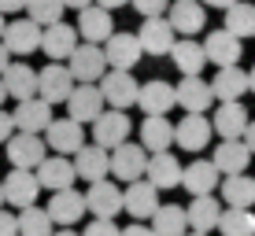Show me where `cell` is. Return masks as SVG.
I'll return each instance as SVG.
<instances>
[{
    "label": "cell",
    "mask_w": 255,
    "mask_h": 236,
    "mask_svg": "<svg viewBox=\"0 0 255 236\" xmlns=\"http://www.w3.org/2000/svg\"><path fill=\"white\" fill-rule=\"evenodd\" d=\"M248 89L255 92V67H252V71H248Z\"/></svg>",
    "instance_id": "db71d44e"
},
{
    "label": "cell",
    "mask_w": 255,
    "mask_h": 236,
    "mask_svg": "<svg viewBox=\"0 0 255 236\" xmlns=\"http://www.w3.org/2000/svg\"><path fill=\"white\" fill-rule=\"evenodd\" d=\"M211 126H215V133L222 137V141H241L244 129H248V111L241 107V100L218 103V111H215V118H211Z\"/></svg>",
    "instance_id": "83f0119b"
},
{
    "label": "cell",
    "mask_w": 255,
    "mask_h": 236,
    "mask_svg": "<svg viewBox=\"0 0 255 236\" xmlns=\"http://www.w3.org/2000/svg\"><path fill=\"white\" fill-rule=\"evenodd\" d=\"M74 74H70V67L67 63H56L52 59L48 67H41V74H37V96L45 103H67V96H70V89H74Z\"/></svg>",
    "instance_id": "7a4b0ae2"
},
{
    "label": "cell",
    "mask_w": 255,
    "mask_h": 236,
    "mask_svg": "<svg viewBox=\"0 0 255 236\" xmlns=\"http://www.w3.org/2000/svg\"><path fill=\"white\" fill-rule=\"evenodd\" d=\"M48 155V144L41 141V133H19L15 129L11 141H7V162L15 170H37Z\"/></svg>",
    "instance_id": "3957f363"
},
{
    "label": "cell",
    "mask_w": 255,
    "mask_h": 236,
    "mask_svg": "<svg viewBox=\"0 0 255 236\" xmlns=\"http://www.w3.org/2000/svg\"><path fill=\"white\" fill-rule=\"evenodd\" d=\"M185 236H207V233H196V229H192V233H185Z\"/></svg>",
    "instance_id": "680465c9"
},
{
    "label": "cell",
    "mask_w": 255,
    "mask_h": 236,
    "mask_svg": "<svg viewBox=\"0 0 255 236\" xmlns=\"http://www.w3.org/2000/svg\"><path fill=\"white\" fill-rule=\"evenodd\" d=\"M67 67H70V74H74V81H100V78L108 74L104 45H89V41H82V45L70 52Z\"/></svg>",
    "instance_id": "52a82bcc"
},
{
    "label": "cell",
    "mask_w": 255,
    "mask_h": 236,
    "mask_svg": "<svg viewBox=\"0 0 255 236\" xmlns=\"http://www.w3.org/2000/svg\"><path fill=\"white\" fill-rule=\"evenodd\" d=\"M11 133H15V118L7 115L4 107H0V144H7V141H11Z\"/></svg>",
    "instance_id": "ee69618b"
},
{
    "label": "cell",
    "mask_w": 255,
    "mask_h": 236,
    "mask_svg": "<svg viewBox=\"0 0 255 236\" xmlns=\"http://www.w3.org/2000/svg\"><path fill=\"white\" fill-rule=\"evenodd\" d=\"M4 100H7V89H4V81H0V107H4Z\"/></svg>",
    "instance_id": "11a10c76"
},
{
    "label": "cell",
    "mask_w": 255,
    "mask_h": 236,
    "mask_svg": "<svg viewBox=\"0 0 255 236\" xmlns=\"http://www.w3.org/2000/svg\"><path fill=\"white\" fill-rule=\"evenodd\" d=\"M78 37L82 41H89V45H104V41L115 33V19H111V11L108 7H100V4H89V7H82L78 11Z\"/></svg>",
    "instance_id": "9a60e30c"
},
{
    "label": "cell",
    "mask_w": 255,
    "mask_h": 236,
    "mask_svg": "<svg viewBox=\"0 0 255 236\" xmlns=\"http://www.w3.org/2000/svg\"><path fill=\"white\" fill-rule=\"evenodd\" d=\"M0 236H19V218L0 207Z\"/></svg>",
    "instance_id": "7bdbcfd3"
},
{
    "label": "cell",
    "mask_w": 255,
    "mask_h": 236,
    "mask_svg": "<svg viewBox=\"0 0 255 236\" xmlns=\"http://www.w3.org/2000/svg\"><path fill=\"white\" fill-rule=\"evenodd\" d=\"M126 141H129V115L126 111H115V107H104L100 118L93 122V144L111 152V148H119Z\"/></svg>",
    "instance_id": "4fadbf2b"
},
{
    "label": "cell",
    "mask_w": 255,
    "mask_h": 236,
    "mask_svg": "<svg viewBox=\"0 0 255 236\" xmlns=\"http://www.w3.org/2000/svg\"><path fill=\"white\" fill-rule=\"evenodd\" d=\"M211 162L218 166V173H248V162H252V148L244 144V137L241 141H222L215 148V155H211Z\"/></svg>",
    "instance_id": "f1b7e54d"
},
{
    "label": "cell",
    "mask_w": 255,
    "mask_h": 236,
    "mask_svg": "<svg viewBox=\"0 0 255 236\" xmlns=\"http://www.w3.org/2000/svg\"><path fill=\"white\" fill-rule=\"evenodd\" d=\"M33 173H37L41 188H48V192L74 188V181H78V170H74V159H70V155H45V162Z\"/></svg>",
    "instance_id": "d6986e66"
},
{
    "label": "cell",
    "mask_w": 255,
    "mask_h": 236,
    "mask_svg": "<svg viewBox=\"0 0 255 236\" xmlns=\"http://www.w3.org/2000/svg\"><path fill=\"white\" fill-rule=\"evenodd\" d=\"M244 144H248L252 155H255V122H248V129H244Z\"/></svg>",
    "instance_id": "7dc6e473"
},
{
    "label": "cell",
    "mask_w": 255,
    "mask_h": 236,
    "mask_svg": "<svg viewBox=\"0 0 255 236\" xmlns=\"http://www.w3.org/2000/svg\"><path fill=\"white\" fill-rule=\"evenodd\" d=\"M37 196H41V181H37V173L33 170H15L11 166V173L4 177V203H11V207H33L37 203Z\"/></svg>",
    "instance_id": "2e32d148"
},
{
    "label": "cell",
    "mask_w": 255,
    "mask_h": 236,
    "mask_svg": "<svg viewBox=\"0 0 255 236\" xmlns=\"http://www.w3.org/2000/svg\"><path fill=\"white\" fill-rule=\"evenodd\" d=\"M122 236H155V229H148L144 222H133V225H126V229H122Z\"/></svg>",
    "instance_id": "f6af8a7d"
},
{
    "label": "cell",
    "mask_w": 255,
    "mask_h": 236,
    "mask_svg": "<svg viewBox=\"0 0 255 236\" xmlns=\"http://www.w3.org/2000/svg\"><path fill=\"white\" fill-rule=\"evenodd\" d=\"M67 7H74V11H82V7H89V4H96V0H63Z\"/></svg>",
    "instance_id": "816d5d0a"
},
{
    "label": "cell",
    "mask_w": 255,
    "mask_h": 236,
    "mask_svg": "<svg viewBox=\"0 0 255 236\" xmlns=\"http://www.w3.org/2000/svg\"><path fill=\"white\" fill-rule=\"evenodd\" d=\"M189 211V229L196 233H211L218 229V218H222V207H218L215 196H192V203L185 207Z\"/></svg>",
    "instance_id": "836d02e7"
},
{
    "label": "cell",
    "mask_w": 255,
    "mask_h": 236,
    "mask_svg": "<svg viewBox=\"0 0 255 236\" xmlns=\"http://www.w3.org/2000/svg\"><path fill=\"white\" fill-rule=\"evenodd\" d=\"M41 26L30 19V15H26V19H11L4 26V48L11 52V56H30V52H37L41 48Z\"/></svg>",
    "instance_id": "5bb4252c"
},
{
    "label": "cell",
    "mask_w": 255,
    "mask_h": 236,
    "mask_svg": "<svg viewBox=\"0 0 255 236\" xmlns=\"http://www.w3.org/2000/svg\"><path fill=\"white\" fill-rule=\"evenodd\" d=\"M137 41H140V48H144V56H170L178 33H174V26H170L166 15H152V19L140 22Z\"/></svg>",
    "instance_id": "ba28073f"
},
{
    "label": "cell",
    "mask_w": 255,
    "mask_h": 236,
    "mask_svg": "<svg viewBox=\"0 0 255 236\" xmlns=\"http://www.w3.org/2000/svg\"><path fill=\"white\" fill-rule=\"evenodd\" d=\"M0 81H4V89L15 103L37 96V71H33L30 63H7V71L0 74Z\"/></svg>",
    "instance_id": "4dcf8cb0"
},
{
    "label": "cell",
    "mask_w": 255,
    "mask_h": 236,
    "mask_svg": "<svg viewBox=\"0 0 255 236\" xmlns=\"http://www.w3.org/2000/svg\"><path fill=\"white\" fill-rule=\"evenodd\" d=\"M222 30H230L233 37H255V4L248 0H237L233 7H226V26Z\"/></svg>",
    "instance_id": "74e56055"
},
{
    "label": "cell",
    "mask_w": 255,
    "mask_h": 236,
    "mask_svg": "<svg viewBox=\"0 0 255 236\" xmlns=\"http://www.w3.org/2000/svg\"><path fill=\"white\" fill-rule=\"evenodd\" d=\"M104 107H108V103H104V92H100L96 81H78L67 96V115L74 122H82V126L85 122H96Z\"/></svg>",
    "instance_id": "277c9868"
},
{
    "label": "cell",
    "mask_w": 255,
    "mask_h": 236,
    "mask_svg": "<svg viewBox=\"0 0 255 236\" xmlns=\"http://www.w3.org/2000/svg\"><path fill=\"white\" fill-rule=\"evenodd\" d=\"M140 144L148 148V155L170 152V144H174V126L166 122V115H148L144 122H140Z\"/></svg>",
    "instance_id": "1f68e13d"
},
{
    "label": "cell",
    "mask_w": 255,
    "mask_h": 236,
    "mask_svg": "<svg viewBox=\"0 0 255 236\" xmlns=\"http://www.w3.org/2000/svg\"><path fill=\"white\" fill-rule=\"evenodd\" d=\"M137 107L144 111V115H170V111L178 107V92H174L170 81H163V78H152V81L140 85Z\"/></svg>",
    "instance_id": "ac0fdd59"
},
{
    "label": "cell",
    "mask_w": 255,
    "mask_h": 236,
    "mask_svg": "<svg viewBox=\"0 0 255 236\" xmlns=\"http://www.w3.org/2000/svg\"><path fill=\"white\" fill-rule=\"evenodd\" d=\"M100 92H104V103L115 111H129L137 103V92H140V81L133 78V71H108L100 78Z\"/></svg>",
    "instance_id": "6da1fadb"
},
{
    "label": "cell",
    "mask_w": 255,
    "mask_h": 236,
    "mask_svg": "<svg viewBox=\"0 0 255 236\" xmlns=\"http://www.w3.org/2000/svg\"><path fill=\"white\" fill-rule=\"evenodd\" d=\"M7 63H11V52H7V48H4V41H0V74L7 71Z\"/></svg>",
    "instance_id": "681fc988"
},
{
    "label": "cell",
    "mask_w": 255,
    "mask_h": 236,
    "mask_svg": "<svg viewBox=\"0 0 255 236\" xmlns=\"http://www.w3.org/2000/svg\"><path fill=\"white\" fill-rule=\"evenodd\" d=\"M204 52H207V63L215 67H237V59H241V37H233L230 30H211L207 41H204Z\"/></svg>",
    "instance_id": "484cf974"
},
{
    "label": "cell",
    "mask_w": 255,
    "mask_h": 236,
    "mask_svg": "<svg viewBox=\"0 0 255 236\" xmlns=\"http://www.w3.org/2000/svg\"><path fill=\"white\" fill-rule=\"evenodd\" d=\"M170 59H174V67H178L181 74H200V71L207 67L204 45H200V41H192V37H178V41H174Z\"/></svg>",
    "instance_id": "d6a6232c"
},
{
    "label": "cell",
    "mask_w": 255,
    "mask_h": 236,
    "mask_svg": "<svg viewBox=\"0 0 255 236\" xmlns=\"http://www.w3.org/2000/svg\"><path fill=\"white\" fill-rule=\"evenodd\" d=\"M78 45H82V37H78V30L70 22H52L45 26V33H41V52H45L48 59H56V63H63V59H70V52H74Z\"/></svg>",
    "instance_id": "e0dca14e"
},
{
    "label": "cell",
    "mask_w": 255,
    "mask_h": 236,
    "mask_svg": "<svg viewBox=\"0 0 255 236\" xmlns=\"http://www.w3.org/2000/svg\"><path fill=\"white\" fill-rule=\"evenodd\" d=\"M122 211H126L129 218H137V222L152 218L155 211H159V188H155L148 177L129 181V185L122 188Z\"/></svg>",
    "instance_id": "5b68a950"
},
{
    "label": "cell",
    "mask_w": 255,
    "mask_h": 236,
    "mask_svg": "<svg viewBox=\"0 0 255 236\" xmlns=\"http://www.w3.org/2000/svg\"><path fill=\"white\" fill-rule=\"evenodd\" d=\"M144 170H148V148L144 144H119V148H111V177H119V181H137V177H144Z\"/></svg>",
    "instance_id": "8fae6325"
},
{
    "label": "cell",
    "mask_w": 255,
    "mask_h": 236,
    "mask_svg": "<svg viewBox=\"0 0 255 236\" xmlns=\"http://www.w3.org/2000/svg\"><path fill=\"white\" fill-rule=\"evenodd\" d=\"M4 19H7V15H0V37H4V26H7V22H4Z\"/></svg>",
    "instance_id": "9f6ffc18"
},
{
    "label": "cell",
    "mask_w": 255,
    "mask_h": 236,
    "mask_svg": "<svg viewBox=\"0 0 255 236\" xmlns=\"http://www.w3.org/2000/svg\"><path fill=\"white\" fill-rule=\"evenodd\" d=\"M85 207H89L93 218H115L122 214V188L115 181H93L89 192H85Z\"/></svg>",
    "instance_id": "7402d4cb"
},
{
    "label": "cell",
    "mask_w": 255,
    "mask_h": 236,
    "mask_svg": "<svg viewBox=\"0 0 255 236\" xmlns=\"http://www.w3.org/2000/svg\"><path fill=\"white\" fill-rule=\"evenodd\" d=\"M166 19H170L174 33H181V37H192V33L204 30L207 7L200 4V0H170V7H166Z\"/></svg>",
    "instance_id": "44dd1931"
},
{
    "label": "cell",
    "mask_w": 255,
    "mask_h": 236,
    "mask_svg": "<svg viewBox=\"0 0 255 236\" xmlns=\"http://www.w3.org/2000/svg\"><path fill=\"white\" fill-rule=\"evenodd\" d=\"M56 222L48 218V211L41 207H22L19 211V236H52Z\"/></svg>",
    "instance_id": "f35d334b"
},
{
    "label": "cell",
    "mask_w": 255,
    "mask_h": 236,
    "mask_svg": "<svg viewBox=\"0 0 255 236\" xmlns=\"http://www.w3.org/2000/svg\"><path fill=\"white\" fill-rule=\"evenodd\" d=\"M129 4L137 7L144 19H152V15H166V7H170V0H129Z\"/></svg>",
    "instance_id": "b9f144b4"
},
{
    "label": "cell",
    "mask_w": 255,
    "mask_h": 236,
    "mask_svg": "<svg viewBox=\"0 0 255 236\" xmlns=\"http://www.w3.org/2000/svg\"><path fill=\"white\" fill-rule=\"evenodd\" d=\"M222 199H226V207H255V177L230 173L222 181Z\"/></svg>",
    "instance_id": "8d00e7d4"
},
{
    "label": "cell",
    "mask_w": 255,
    "mask_h": 236,
    "mask_svg": "<svg viewBox=\"0 0 255 236\" xmlns=\"http://www.w3.org/2000/svg\"><path fill=\"white\" fill-rule=\"evenodd\" d=\"M100 7H108V11H115V7H122V4H129V0H96Z\"/></svg>",
    "instance_id": "f907efd6"
},
{
    "label": "cell",
    "mask_w": 255,
    "mask_h": 236,
    "mask_svg": "<svg viewBox=\"0 0 255 236\" xmlns=\"http://www.w3.org/2000/svg\"><path fill=\"white\" fill-rule=\"evenodd\" d=\"M152 229H155V236H185L189 233V211L178 203H163L152 214Z\"/></svg>",
    "instance_id": "e575fe53"
},
{
    "label": "cell",
    "mask_w": 255,
    "mask_h": 236,
    "mask_svg": "<svg viewBox=\"0 0 255 236\" xmlns=\"http://www.w3.org/2000/svg\"><path fill=\"white\" fill-rule=\"evenodd\" d=\"M200 4H204V7H222V11H226V7H233L237 0H200Z\"/></svg>",
    "instance_id": "c3c4849f"
},
{
    "label": "cell",
    "mask_w": 255,
    "mask_h": 236,
    "mask_svg": "<svg viewBox=\"0 0 255 236\" xmlns=\"http://www.w3.org/2000/svg\"><path fill=\"white\" fill-rule=\"evenodd\" d=\"M181 185L189 188V196H215L218 192V166L211 159H192L181 173Z\"/></svg>",
    "instance_id": "4316f807"
},
{
    "label": "cell",
    "mask_w": 255,
    "mask_h": 236,
    "mask_svg": "<svg viewBox=\"0 0 255 236\" xmlns=\"http://www.w3.org/2000/svg\"><path fill=\"white\" fill-rule=\"evenodd\" d=\"M15 129L19 133H45L48 122H52V103H45L41 96H30V100H19L11 111Z\"/></svg>",
    "instance_id": "603a6c76"
},
{
    "label": "cell",
    "mask_w": 255,
    "mask_h": 236,
    "mask_svg": "<svg viewBox=\"0 0 255 236\" xmlns=\"http://www.w3.org/2000/svg\"><path fill=\"white\" fill-rule=\"evenodd\" d=\"M15 11H26V0H0V15H15Z\"/></svg>",
    "instance_id": "bcb514c9"
},
{
    "label": "cell",
    "mask_w": 255,
    "mask_h": 236,
    "mask_svg": "<svg viewBox=\"0 0 255 236\" xmlns=\"http://www.w3.org/2000/svg\"><path fill=\"white\" fill-rule=\"evenodd\" d=\"M45 144L56 155H70V159H74V152L85 144V126H82V122H74L70 115L67 118H52L48 129H45Z\"/></svg>",
    "instance_id": "7c38bea8"
},
{
    "label": "cell",
    "mask_w": 255,
    "mask_h": 236,
    "mask_svg": "<svg viewBox=\"0 0 255 236\" xmlns=\"http://www.w3.org/2000/svg\"><path fill=\"white\" fill-rule=\"evenodd\" d=\"M74 170H78V177L82 181H104L111 173V152L108 148H100V144H82L74 152Z\"/></svg>",
    "instance_id": "cb8c5ba5"
},
{
    "label": "cell",
    "mask_w": 255,
    "mask_h": 236,
    "mask_svg": "<svg viewBox=\"0 0 255 236\" xmlns=\"http://www.w3.org/2000/svg\"><path fill=\"white\" fill-rule=\"evenodd\" d=\"M178 92V107L185 115H207V107L215 103V92H211V81H204L200 74H181V81L174 85Z\"/></svg>",
    "instance_id": "30bf717a"
},
{
    "label": "cell",
    "mask_w": 255,
    "mask_h": 236,
    "mask_svg": "<svg viewBox=\"0 0 255 236\" xmlns=\"http://www.w3.org/2000/svg\"><path fill=\"white\" fill-rule=\"evenodd\" d=\"M0 207H4V181H0Z\"/></svg>",
    "instance_id": "6f0895ef"
},
{
    "label": "cell",
    "mask_w": 255,
    "mask_h": 236,
    "mask_svg": "<svg viewBox=\"0 0 255 236\" xmlns=\"http://www.w3.org/2000/svg\"><path fill=\"white\" fill-rule=\"evenodd\" d=\"M48 218L56 225H63V229H70V225H78L85 214H89V207H85V192H78V188H59V192H52V199H48Z\"/></svg>",
    "instance_id": "9c48e42d"
},
{
    "label": "cell",
    "mask_w": 255,
    "mask_h": 236,
    "mask_svg": "<svg viewBox=\"0 0 255 236\" xmlns=\"http://www.w3.org/2000/svg\"><path fill=\"white\" fill-rule=\"evenodd\" d=\"M222 236H255V211L252 207H226L218 218Z\"/></svg>",
    "instance_id": "d590c367"
},
{
    "label": "cell",
    "mask_w": 255,
    "mask_h": 236,
    "mask_svg": "<svg viewBox=\"0 0 255 236\" xmlns=\"http://www.w3.org/2000/svg\"><path fill=\"white\" fill-rule=\"evenodd\" d=\"M211 92H215L218 103L241 100V96L248 92V71H241V63H237V67H218L215 81H211Z\"/></svg>",
    "instance_id": "f546056e"
},
{
    "label": "cell",
    "mask_w": 255,
    "mask_h": 236,
    "mask_svg": "<svg viewBox=\"0 0 255 236\" xmlns=\"http://www.w3.org/2000/svg\"><path fill=\"white\" fill-rule=\"evenodd\" d=\"M52 236H82V233H74V229H59V233H52Z\"/></svg>",
    "instance_id": "f5cc1de1"
},
{
    "label": "cell",
    "mask_w": 255,
    "mask_h": 236,
    "mask_svg": "<svg viewBox=\"0 0 255 236\" xmlns=\"http://www.w3.org/2000/svg\"><path fill=\"white\" fill-rule=\"evenodd\" d=\"M104 59H108V71H133L144 59V48H140L137 33H111L104 41Z\"/></svg>",
    "instance_id": "8992f818"
},
{
    "label": "cell",
    "mask_w": 255,
    "mask_h": 236,
    "mask_svg": "<svg viewBox=\"0 0 255 236\" xmlns=\"http://www.w3.org/2000/svg\"><path fill=\"white\" fill-rule=\"evenodd\" d=\"M82 236H122V229L115 225V218H93L82 229Z\"/></svg>",
    "instance_id": "60d3db41"
},
{
    "label": "cell",
    "mask_w": 255,
    "mask_h": 236,
    "mask_svg": "<svg viewBox=\"0 0 255 236\" xmlns=\"http://www.w3.org/2000/svg\"><path fill=\"white\" fill-rule=\"evenodd\" d=\"M181 173H185V166L178 162V155L174 152H155V155H148V170H144V177L152 181L155 188H178L181 185Z\"/></svg>",
    "instance_id": "d4e9b609"
},
{
    "label": "cell",
    "mask_w": 255,
    "mask_h": 236,
    "mask_svg": "<svg viewBox=\"0 0 255 236\" xmlns=\"http://www.w3.org/2000/svg\"><path fill=\"white\" fill-rule=\"evenodd\" d=\"M215 137V126H211L207 115H185L174 126V144L185 148V152H204Z\"/></svg>",
    "instance_id": "ffe728a7"
},
{
    "label": "cell",
    "mask_w": 255,
    "mask_h": 236,
    "mask_svg": "<svg viewBox=\"0 0 255 236\" xmlns=\"http://www.w3.org/2000/svg\"><path fill=\"white\" fill-rule=\"evenodd\" d=\"M63 11H67L63 0H26V15H30L41 30L52 26V22H59V19H63Z\"/></svg>",
    "instance_id": "ab89813d"
}]
</instances>
